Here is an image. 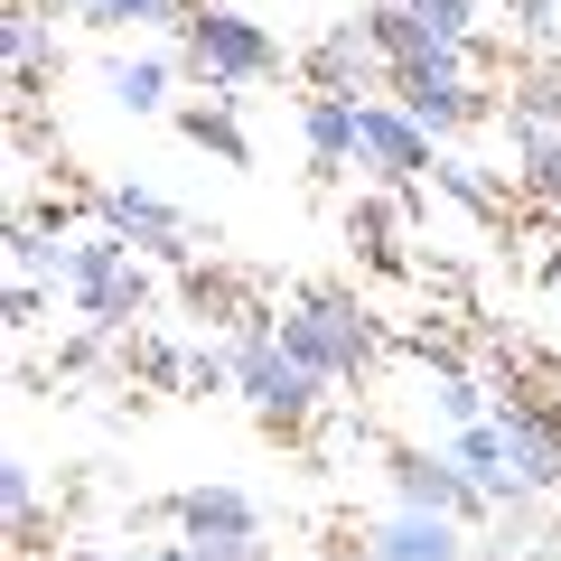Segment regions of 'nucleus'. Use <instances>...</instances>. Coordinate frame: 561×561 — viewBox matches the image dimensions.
<instances>
[{
  "label": "nucleus",
  "mask_w": 561,
  "mask_h": 561,
  "mask_svg": "<svg viewBox=\"0 0 561 561\" xmlns=\"http://www.w3.org/2000/svg\"><path fill=\"white\" fill-rule=\"evenodd\" d=\"M140 375H150V383H179V375H187V346L150 337V346H140Z\"/></svg>",
  "instance_id": "nucleus-32"
},
{
  "label": "nucleus",
  "mask_w": 561,
  "mask_h": 561,
  "mask_svg": "<svg viewBox=\"0 0 561 561\" xmlns=\"http://www.w3.org/2000/svg\"><path fill=\"white\" fill-rule=\"evenodd\" d=\"M179 300L197 309L206 328H234V319H253V300H243L234 280H225V272H197V262H187V272H179Z\"/></svg>",
  "instance_id": "nucleus-25"
},
{
  "label": "nucleus",
  "mask_w": 561,
  "mask_h": 561,
  "mask_svg": "<svg viewBox=\"0 0 561 561\" xmlns=\"http://www.w3.org/2000/svg\"><path fill=\"white\" fill-rule=\"evenodd\" d=\"M505 113H515V122H542V131H561V57H552V47L515 66V84H505Z\"/></svg>",
  "instance_id": "nucleus-22"
},
{
  "label": "nucleus",
  "mask_w": 561,
  "mask_h": 561,
  "mask_svg": "<svg viewBox=\"0 0 561 561\" xmlns=\"http://www.w3.org/2000/svg\"><path fill=\"white\" fill-rule=\"evenodd\" d=\"M179 66H187V84H206V103H234L243 113L253 84L290 76V47H280L253 10H234V0H197L187 28H179Z\"/></svg>",
  "instance_id": "nucleus-1"
},
{
  "label": "nucleus",
  "mask_w": 561,
  "mask_h": 561,
  "mask_svg": "<svg viewBox=\"0 0 561 561\" xmlns=\"http://www.w3.org/2000/svg\"><path fill=\"white\" fill-rule=\"evenodd\" d=\"M38 10L47 20H84V0H38Z\"/></svg>",
  "instance_id": "nucleus-35"
},
{
  "label": "nucleus",
  "mask_w": 561,
  "mask_h": 561,
  "mask_svg": "<svg viewBox=\"0 0 561 561\" xmlns=\"http://www.w3.org/2000/svg\"><path fill=\"white\" fill-rule=\"evenodd\" d=\"M496 131H505V150H515V187L542 206V216H561V131L515 122V113H496Z\"/></svg>",
  "instance_id": "nucleus-17"
},
{
  "label": "nucleus",
  "mask_w": 561,
  "mask_h": 561,
  "mask_svg": "<svg viewBox=\"0 0 561 561\" xmlns=\"http://www.w3.org/2000/svg\"><path fill=\"white\" fill-rule=\"evenodd\" d=\"M187 10L197 0H84V28H103V38H122V28H187Z\"/></svg>",
  "instance_id": "nucleus-23"
},
{
  "label": "nucleus",
  "mask_w": 561,
  "mask_h": 561,
  "mask_svg": "<svg viewBox=\"0 0 561 561\" xmlns=\"http://www.w3.org/2000/svg\"><path fill=\"white\" fill-rule=\"evenodd\" d=\"M383 486H393V505L459 515L468 534H486V524H496V496H486V486L449 459V440H393V449H383Z\"/></svg>",
  "instance_id": "nucleus-4"
},
{
  "label": "nucleus",
  "mask_w": 561,
  "mask_h": 561,
  "mask_svg": "<svg viewBox=\"0 0 561 561\" xmlns=\"http://www.w3.org/2000/svg\"><path fill=\"white\" fill-rule=\"evenodd\" d=\"M179 122L187 140H197L206 160H225V169H253V140H243V122H234V103H179Z\"/></svg>",
  "instance_id": "nucleus-21"
},
{
  "label": "nucleus",
  "mask_w": 561,
  "mask_h": 561,
  "mask_svg": "<svg viewBox=\"0 0 561 561\" xmlns=\"http://www.w3.org/2000/svg\"><path fill=\"white\" fill-rule=\"evenodd\" d=\"M47 300H57V280H38V272H10V300H0V309H10V328L28 337V328L47 319Z\"/></svg>",
  "instance_id": "nucleus-30"
},
{
  "label": "nucleus",
  "mask_w": 561,
  "mask_h": 561,
  "mask_svg": "<svg viewBox=\"0 0 561 561\" xmlns=\"http://www.w3.org/2000/svg\"><path fill=\"white\" fill-rule=\"evenodd\" d=\"M412 20H431V28H449V38H486V0H402Z\"/></svg>",
  "instance_id": "nucleus-29"
},
{
  "label": "nucleus",
  "mask_w": 561,
  "mask_h": 561,
  "mask_svg": "<svg viewBox=\"0 0 561 561\" xmlns=\"http://www.w3.org/2000/svg\"><path fill=\"white\" fill-rule=\"evenodd\" d=\"M383 94H393L431 140H459V131H486V122H496V94H486L478 76H421V66H393Z\"/></svg>",
  "instance_id": "nucleus-8"
},
{
  "label": "nucleus",
  "mask_w": 561,
  "mask_h": 561,
  "mask_svg": "<svg viewBox=\"0 0 561 561\" xmlns=\"http://www.w3.org/2000/svg\"><path fill=\"white\" fill-rule=\"evenodd\" d=\"M542 280H552V290H561V253H552V262H542Z\"/></svg>",
  "instance_id": "nucleus-37"
},
{
  "label": "nucleus",
  "mask_w": 561,
  "mask_h": 561,
  "mask_svg": "<svg viewBox=\"0 0 561 561\" xmlns=\"http://www.w3.org/2000/svg\"><path fill=\"white\" fill-rule=\"evenodd\" d=\"M300 150H309V179H346L356 160V94H300Z\"/></svg>",
  "instance_id": "nucleus-15"
},
{
  "label": "nucleus",
  "mask_w": 561,
  "mask_h": 561,
  "mask_svg": "<svg viewBox=\"0 0 561 561\" xmlns=\"http://www.w3.org/2000/svg\"><path fill=\"white\" fill-rule=\"evenodd\" d=\"M496 431H505V459H515L524 496H561V412L534 393H515L505 383L496 393Z\"/></svg>",
  "instance_id": "nucleus-9"
},
{
  "label": "nucleus",
  "mask_w": 561,
  "mask_h": 561,
  "mask_svg": "<svg viewBox=\"0 0 561 561\" xmlns=\"http://www.w3.org/2000/svg\"><path fill=\"white\" fill-rule=\"evenodd\" d=\"M140 561H206V542H187L179 524H169V542H150V552H140Z\"/></svg>",
  "instance_id": "nucleus-33"
},
{
  "label": "nucleus",
  "mask_w": 561,
  "mask_h": 561,
  "mask_svg": "<svg viewBox=\"0 0 561 561\" xmlns=\"http://www.w3.org/2000/svg\"><path fill=\"white\" fill-rule=\"evenodd\" d=\"M0 57H10V94H47L66 76V47H57V20L38 0H10L0 10Z\"/></svg>",
  "instance_id": "nucleus-12"
},
{
  "label": "nucleus",
  "mask_w": 561,
  "mask_h": 561,
  "mask_svg": "<svg viewBox=\"0 0 561 561\" xmlns=\"http://www.w3.org/2000/svg\"><path fill=\"white\" fill-rule=\"evenodd\" d=\"M524 561H561V534H542V542H534V552H524Z\"/></svg>",
  "instance_id": "nucleus-36"
},
{
  "label": "nucleus",
  "mask_w": 561,
  "mask_h": 561,
  "mask_svg": "<svg viewBox=\"0 0 561 561\" xmlns=\"http://www.w3.org/2000/svg\"><path fill=\"white\" fill-rule=\"evenodd\" d=\"M356 160H365V179H383V187H412V179H431L440 140L421 131V122L402 113L393 94H365V103H356Z\"/></svg>",
  "instance_id": "nucleus-5"
},
{
  "label": "nucleus",
  "mask_w": 561,
  "mask_h": 561,
  "mask_svg": "<svg viewBox=\"0 0 561 561\" xmlns=\"http://www.w3.org/2000/svg\"><path fill=\"white\" fill-rule=\"evenodd\" d=\"M57 262H66V243H57V225L47 216H10V272H38V280H57Z\"/></svg>",
  "instance_id": "nucleus-26"
},
{
  "label": "nucleus",
  "mask_w": 561,
  "mask_h": 561,
  "mask_svg": "<svg viewBox=\"0 0 561 561\" xmlns=\"http://www.w3.org/2000/svg\"><path fill=\"white\" fill-rule=\"evenodd\" d=\"M225 337H234V402H243V412L262 421V431H272V440H300L309 421L328 412V393H337V383H328L319 365H300L290 346H280L272 309H253V319H234Z\"/></svg>",
  "instance_id": "nucleus-2"
},
{
  "label": "nucleus",
  "mask_w": 561,
  "mask_h": 561,
  "mask_svg": "<svg viewBox=\"0 0 561 561\" xmlns=\"http://www.w3.org/2000/svg\"><path fill=\"white\" fill-rule=\"evenodd\" d=\"M57 150V131H47V113H38V94H10V160H47Z\"/></svg>",
  "instance_id": "nucleus-28"
},
{
  "label": "nucleus",
  "mask_w": 561,
  "mask_h": 561,
  "mask_svg": "<svg viewBox=\"0 0 561 561\" xmlns=\"http://www.w3.org/2000/svg\"><path fill=\"white\" fill-rule=\"evenodd\" d=\"M160 524H179L187 542H234V534H262V505L243 496V486L206 478V486H179V496L160 505Z\"/></svg>",
  "instance_id": "nucleus-13"
},
{
  "label": "nucleus",
  "mask_w": 561,
  "mask_h": 561,
  "mask_svg": "<svg viewBox=\"0 0 561 561\" xmlns=\"http://www.w3.org/2000/svg\"><path fill=\"white\" fill-rule=\"evenodd\" d=\"M440 440H449V459H459V468H468V478H478L496 505H505V496H524L515 459H505V431H496V412H486V421H459V431H440Z\"/></svg>",
  "instance_id": "nucleus-18"
},
{
  "label": "nucleus",
  "mask_w": 561,
  "mask_h": 561,
  "mask_svg": "<svg viewBox=\"0 0 561 561\" xmlns=\"http://www.w3.org/2000/svg\"><path fill=\"white\" fill-rule=\"evenodd\" d=\"M179 47H122V57H103V94H113V113L150 122V113H179Z\"/></svg>",
  "instance_id": "nucleus-11"
},
{
  "label": "nucleus",
  "mask_w": 561,
  "mask_h": 561,
  "mask_svg": "<svg viewBox=\"0 0 561 561\" xmlns=\"http://www.w3.org/2000/svg\"><path fill=\"white\" fill-rule=\"evenodd\" d=\"M76 309H84V328H113V337H131L150 309H160V280H150V253H131L122 272H103L94 290H76Z\"/></svg>",
  "instance_id": "nucleus-16"
},
{
  "label": "nucleus",
  "mask_w": 561,
  "mask_h": 561,
  "mask_svg": "<svg viewBox=\"0 0 561 561\" xmlns=\"http://www.w3.org/2000/svg\"><path fill=\"white\" fill-rule=\"evenodd\" d=\"M272 328H280V346H290L300 365H319L328 383H365V375L383 365L375 309L346 300V290H300L290 309H272Z\"/></svg>",
  "instance_id": "nucleus-3"
},
{
  "label": "nucleus",
  "mask_w": 561,
  "mask_h": 561,
  "mask_svg": "<svg viewBox=\"0 0 561 561\" xmlns=\"http://www.w3.org/2000/svg\"><path fill=\"white\" fill-rule=\"evenodd\" d=\"M505 20H515L534 47H552V28H561V0H505Z\"/></svg>",
  "instance_id": "nucleus-31"
},
{
  "label": "nucleus",
  "mask_w": 561,
  "mask_h": 561,
  "mask_svg": "<svg viewBox=\"0 0 561 561\" xmlns=\"http://www.w3.org/2000/svg\"><path fill=\"white\" fill-rule=\"evenodd\" d=\"M402 393L431 402V421H440V431H459V421H486V412H496V393H486L468 365H449V356H412V365H402Z\"/></svg>",
  "instance_id": "nucleus-14"
},
{
  "label": "nucleus",
  "mask_w": 561,
  "mask_h": 561,
  "mask_svg": "<svg viewBox=\"0 0 561 561\" xmlns=\"http://www.w3.org/2000/svg\"><path fill=\"white\" fill-rule=\"evenodd\" d=\"M38 561H113L103 542H66V552H38Z\"/></svg>",
  "instance_id": "nucleus-34"
},
{
  "label": "nucleus",
  "mask_w": 561,
  "mask_h": 561,
  "mask_svg": "<svg viewBox=\"0 0 561 561\" xmlns=\"http://www.w3.org/2000/svg\"><path fill=\"white\" fill-rule=\"evenodd\" d=\"M431 187H449V197H459L478 225H496V216H505V187L486 179L478 160H459V150H440V160H431Z\"/></svg>",
  "instance_id": "nucleus-24"
},
{
  "label": "nucleus",
  "mask_w": 561,
  "mask_h": 561,
  "mask_svg": "<svg viewBox=\"0 0 561 561\" xmlns=\"http://www.w3.org/2000/svg\"><path fill=\"white\" fill-rule=\"evenodd\" d=\"M356 561H478V534L459 515H431V505H383L356 534Z\"/></svg>",
  "instance_id": "nucleus-6"
},
{
  "label": "nucleus",
  "mask_w": 561,
  "mask_h": 561,
  "mask_svg": "<svg viewBox=\"0 0 561 561\" xmlns=\"http://www.w3.org/2000/svg\"><path fill=\"white\" fill-rule=\"evenodd\" d=\"M94 216L113 225V234H131L150 262H179V272H187V253H197V225H187L179 206L160 197V187H140V179H113V187H94Z\"/></svg>",
  "instance_id": "nucleus-7"
},
{
  "label": "nucleus",
  "mask_w": 561,
  "mask_h": 561,
  "mask_svg": "<svg viewBox=\"0 0 561 561\" xmlns=\"http://www.w3.org/2000/svg\"><path fill=\"white\" fill-rule=\"evenodd\" d=\"M131 253H140V243H131V234H113V225L94 216V225H84L76 243H66V262H57V290H66V300H76V290H94L103 272H122V262H131Z\"/></svg>",
  "instance_id": "nucleus-20"
},
{
  "label": "nucleus",
  "mask_w": 561,
  "mask_h": 561,
  "mask_svg": "<svg viewBox=\"0 0 561 561\" xmlns=\"http://www.w3.org/2000/svg\"><path fill=\"white\" fill-rule=\"evenodd\" d=\"M179 393H197V402H206V393H234V337H225V346H216V337H197V346H187Z\"/></svg>",
  "instance_id": "nucleus-27"
},
{
  "label": "nucleus",
  "mask_w": 561,
  "mask_h": 561,
  "mask_svg": "<svg viewBox=\"0 0 561 561\" xmlns=\"http://www.w3.org/2000/svg\"><path fill=\"white\" fill-rule=\"evenodd\" d=\"M309 84H319V94H383V84H393V66H383V47H375V28H365V10H346V20H328L319 28V47H309Z\"/></svg>",
  "instance_id": "nucleus-10"
},
{
  "label": "nucleus",
  "mask_w": 561,
  "mask_h": 561,
  "mask_svg": "<svg viewBox=\"0 0 561 561\" xmlns=\"http://www.w3.org/2000/svg\"><path fill=\"white\" fill-rule=\"evenodd\" d=\"M0 524H10V552H28V561L47 552V496H38V468L20 449L0 459Z\"/></svg>",
  "instance_id": "nucleus-19"
}]
</instances>
